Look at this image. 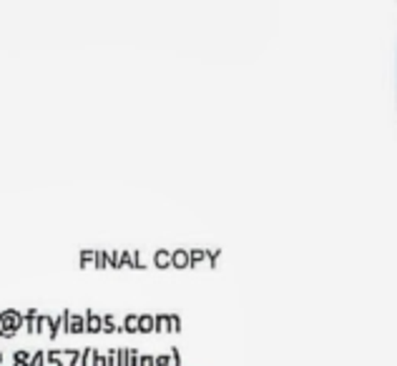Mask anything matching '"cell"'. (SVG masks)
Returning a JSON list of instances; mask_svg holds the SVG:
<instances>
[{"instance_id": "obj_18", "label": "cell", "mask_w": 397, "mask_h": 366, "mask_svg": "<svg viewBox=\"0 0 397 366\" xmlns=\"http://www.w3.org/2000/svg\"><path fill=\"white\" fill-rule=\"evenodd\" d=\"M88 259H93V254L83 251V254H81V266H88Z\"/></svg>"}, {"instance_id": "obj_2", "label": "cell", "mask_w": 397, "mask_h": 366, "mask_svg": "<svg viewBox=\"0 0 397 366\" xmlns=\"http://www.w3.org/2000/svg\"><path fill=\"white\" fill-rule=\"evenodd\" d=\"M68 333H81V331H86V319L78 314H68Z\"/></svg>"}, {"instance_id": "obj_9", "label": "cell", "mask_w": 397, "mask_h": 366, "mask_svg": "<svg viewBox=\"0 0 397 366\" xmlns=\"http://www.w3.org/2000/svg\"><path fill=\"white\" fill-rule=\"evenodd\" d=\"M13 361H15L13 366H31V354H28V351H18L13 356Z\"/></svg>"}, {"instance_id": "obj_20", "label": "cell", "mask_w": 397, "mask_h": 366, "mask_svg": "<svg viewBox=\"0 0 397 366\" xmlns=\"http://www.w3.org/2000/svg\"><path fill=\"white\" fill-rule=\"evenodd\" d=\"M106 366H116V351H108V356H106Z\"/></svg>"}, {"instance_id": "obj_5", "label": "cell", "mask_w": 397, "mask_h": 366, "mask_svg": "<svg viewBox=\"0 0 397 366\" xmlns=\"http://www.w3.org/2000/svg\"><path fill=\"white\" fill-rule=\"evenodd\" d=\"M136 329H139V333H151L153 331V316L144 314L136 319Z\"/></svg>"}, {"instance_id": "obj_17", "label": "cell", "mask_w": 397, "mask_h": 366, "mask_svg": "<svg viewBox=\"0 0 397 366\" xmlns=\"http://www.w3.org/2000/svg\"><path fill=\"white\" fill-rule=\"evenodd\" d=\"M93 359H96V364H93V366H106V359H103L101 354H96V351H93Z\"/></svg>"}, {"instance_id": "obj_7", "label": "cell", "mask_w": 397, "mask_h": 366, "mask_svg": "<svg viewBox=\"0 0 397 366\" xmlns=\"http://www.w3.org/2000/svg\"><path fill=\"white\" fill-rule=\"evenodd\" d=\"M46 359H48V366H66L63 364V351H46Z\"/></svg>"}, {"instance_id": "obj_1", "label": "cell", "mask_w": 397, "mask_h": 366, "mask_svg": "<svg viewBox=\"0 0 397 366\" xmlns=\"http://www.w3.org/2000/svg\"><path fill=\"white\" fill-rule=\"evenodd\" d=\"M20 326H23V314H20V311L8 308V311L0 314V336H3V339H13Z\"/></svg>"}, {"instance_id": "obj_21", "label": "cell", "mask_w": 397, "mask_h": 366, "mask_svg": "<svg viewBox=\"0 0 397 366\" xmlns=\"http://www.w3.org/2000/svg\"><path fill=\"white\" fill-rule=\"evenodd\" d=\"M141 366H153V356H141Z\"/></svg>"}, {"instance_id": "obj_19", "label": "cell", "mask_w": 397, "mask_h": 366, "mask_svg": "<svg viewBox=\"0 0 397 366\" xmlns=\"http://www.w3.org/2000/svg\"><path fill=\"white\" fill-rule=\"evenodd\" d=\"M96 259H99V261H96V266H99V268L106 266V254H96Z\"/></svg>"}, {"instance_id": "obj_4", "label": "cell", "mask_w": 397, "mask_h": 366, "mask_svg": "<svg viewBox=\"0 0 397 366\" xmlns=\"http://www.w3.org/2000/svg\"><path fill=\"white\" fill-rule=\"evenodd\" d=\"M189 251H171V266L176 268H186L189 266Z\"/></svg>"}, {"instance_id": "obj_12", "label": "cell", "mask_w": 397, "mask_h": 366, "mask_svg": "<svg viewBox=\"0 0 397 366\" xmlns=\"http://www.w3.org/2000/svg\"><path fill=\"white\" fill-rule=\"evenodd\" d=\"M31 366H46V351H38L31 356Z\"/></svg>"}, {"instance_id": "obj_10", "label": "cell", "mask_w": 397, "mask_h": 366, "mask_svg": "<svg viewBox=\"0 0 397 366\" xmlns=\"http://www.w3.org/2000/svg\"><path fill=\"white\" fill-rule=\"evenodd\" d=\"M136 319H139L136 314H128V316H126V324H124V329H126V331H131V333H139V329H136Z\"/></svg>"}, {"instance_id": "obj_16", "label": "cell", "mask_w": 397, "mask_h": 366, "mask_svg": "<svg viewBox=\"0 0 397 366\" xmlns=\"http://www.w3.org/2000/svg\"><path fill=\"white\" fill-rule=\"evenodd\" d=\"M91 349H83V351H81V364L83 366H88V361H91Z\"/></svg>"}, {"instance_id": "obj_3", "label": "cell", "mask_w": 397, "mask_h": 366, "mask_svg": "<svg viewBox=\"0 0 397 366\" xmlns=\"http://www.w3.org/2000/svg\"><path fill=\"white\" fill-rule=\"evenodd\" d=\"M86 331H91V333H99L101 331V316L99 314H93V311H86Z\"/></svg>"}, {"instance_id": "obj_22", "label": "cell", "mask_w": 397, "mask_h": 366, "mask_svg": "<svg viewBox=\"0 0 397 366\" xmlns=\"http://www.w3.org/2000/svg\"><path fill=\"white\" fill-rule=\"evenodd\" d=\"M0 361H3V354H0Z\"/></svg>"}, {"instance_id": "obj_13", "label": "cell", "mask_w": 397, "mask_h": 366, "mask_svg": "<svg viewBox=\"0 0 397 366\" xmlns=\"http://www.w3.org/2000/svg\"><path fill=\"white\" fill-rule=\"evenodd\" d=\"M48 326V316H35V333H43V329Z\"/></svg>"}, {"instance_id": "obj_6", "label": "cell", "mask_w": 397, "mask_h": 366, "mask_svg": "<svg viewBox=\"0 0 397 366\" xmlns=\"http://www.w3.org/2000/svg\"><path fill=\"white\" fill-rule=\"evenodd\" d=\"M153 263H156L159 268L171 266V251H156V256H153Z\"/></svg>"}, {"instance_id": "obj_11", "label": "cell", "mask_w": 397, "mask_h": 366, "mask_svg": "<svg viewBox=\"0 0 397 366\" xmlns=\"http://www.w3.org/2000/svg\"><path fill=\"white\" fill-rule=\"evenodd\" d=\"M48 329H51V339H56V336H58V329H60V316L58 319H51V316H48Z\"/></svg>"}, {"instance_id": "obj_15", "label": "cell", "mask_w": 397, "mask_h": 366, "mask_svg": "<svg viewBox=\"0 0 397 366\" xmlns=\"http://www.w3.org/2000/svg\"><path fill=\"white\" fill-rule=\"evenodd\" d=\"M171 364V356H153V366H169Z\"/></svg>"}, {"instance_id": "obj_8", "label": "cell", "mask_w": 397, "mask_h": 366, "mask_svg": "<svg viewBox=\"0 0 397 366\" xmlns=\"http://www.w3.org/2000/svg\"><path fill=\"white\" fill-rule=\"evenodd\" d=\"M101 331H116V319L111 314L101 316Z\"/></svg>"}, {"instance_id": "obj_14", "label": "cell", "mask_w": 397, "mask_h": 366, "mask_svg": "<svg viewBox=\"0 0 397 366\" xmlns=\"http://www.w3.org/2000/svg\"><path fill=\"white\" fill-rule=\"evenodd\" d=\"M63 356H68V359H71L66 366H76L81 361V351H63Z\"/></svg>"}]
</instances>
